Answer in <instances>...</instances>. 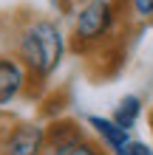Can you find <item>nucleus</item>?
<instances>
[{"label": "nucleus", "instance_id": "1", "mask_svg": "<svg viewBox=\"0 0 153 155\" xmlns=\"http://www.w3.org/2000/svg\"><path fill=\"white\" fill-rule=\"evenodd\" d=\"M68 51V37L51 17H29L14 37V57L29 71L31 85L51 79Z\"/></svg>", "mask_w": 153, "mask_h": 155}, {"label": "nucleus", "instance_id": "2", "mask_svg": "<svg viewBox=\"0 0 153 155\" xmlns=\"http://www.w3.org/2000/svg\"><path fill=\"white\" fill-rule=\"evenodd\" d=\"M119 17H122V12L116 8V0H88V3H82L74 17L68 48L74 54L96 51L116 34Z\"/></svg>", "mask_w": 153, "mask_h": 155}, {"label": "nucleus", "instance_id": "3", "mask_svg": "<svg viewBox=\"0 0 153 155\" xmlns=\"http://www.w3.org/2000/svg\"><path fill=\"white\" fill-rule=\"evenodd\" d=\"M0 155H46V124L12 121L0 130Z\"/></svg>", "mask_w": 153, "mask_h": 155}, {"label": "nucleus", "instance_id": "4", "mask_svg": "<svg viewBox=\"0 0 153 155\" xmlns=\"http://www.w3.org/2000/svg\"><path fill=\"white\" fill-rule=\"evenodd\" d=\"M88 138L85 127L74 118H51L46 124V155H68Z\"/></svg>", "mask_w": 153, "mask_h": 155}, {"label": "nucleus", "instance_id": "5", "mask_svg": "<svg viewBox=\"0 0 153 155\" xmlns=\"http://www.w3.org/2000/svg\"><path fill=\"white\" fill-rule=\"evenodd\" d=\"M31 87V76L14 54H0V107L12 104Z\"/></svg>", "mask_w": 153, "mask_h": 155}, {"label": "nucleus", "instance_id": "6", "mask_svg": "<svg viewBox=\"0 0 153 155\" xmlns=\"http://www.w3.org/2000/svg\"><path fill=\"white\" fill-rule=\"evenodd\" d=\"M88 127H91V133L96 135V141L102 144V150L108 155H116L125 144L130 141V133H125L122 127H116L111 121V116H88Z\"/></svg>", "mask_w": 153, "mask_h": 155}, {"label": "nucleus", "instance_id": "7", "mask_svg": "<svg viewBox=\"0 0 153 155\" xmlns=\"http://www.w3.org/2000/svg\"><path fill=\"white\" fill-rule=\"evenodd\" d=\"M139 116H142V99H139L136 93H128V96H122L119 102L113 104L111 121H113L116 127H122L125 133H130L133 127H136Z\"/></svg>", "mask_w": 153, "mask_h": 155}, {"label": "nucleus", "instance_id": "8", "mask_svg": "<svg viewBox=\"0 0 153 155\" xmlns=\"http://www.w3.org/2000/svg\"><path fill=\"white\" fill-rule=\"evenodd\" d=\"M116 155H153V147L145 144V141H139V138H130Z\"/></svg>", "mask_w": 153, "mask_h": 155}, {"label": "nucleus", "instance_id": "9", "mask_svg": "<svg viewBox=\"0 0 153 155\" xmlns=\"http://www.w3.org/2000/svg\"><path fill=\"white\" fill-rule=\"evenodd\" d=\"M68 155H108V152L102 150V144L96 141V138H85L74 152H68Z\"/></svg>", "mask_w": 153, "mask_h": 155}, {"label": "nucleus", "instance_id": "10", "mask_svg": "<svg viewBox=\"0 0 153 155\" xmlns=\"http://www.w3.org/2000/svg\"><path fill=\"white\" fill-rule=\"evenodd\" d=\"M128 6L136 17H153V0H128Z\"/></svg>", "mask_w": 153, "mask_h": 155}, {"label": "nucleus", "instance_id": "11", "mask_svg": "<svg viewBox=\"0 0 153 155\" xmlns=\"http://www.w3.org/2000/svg\"><path fill=\"white\" fill-rule=\"evenodd\" d=\"M150 130H153V113H150Z\"/></svg>", "mask_w": 153, "mask_h": 155}]
</instances>
